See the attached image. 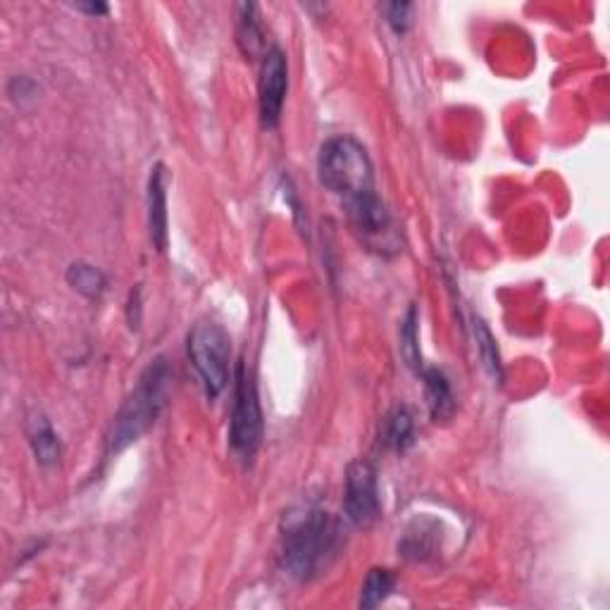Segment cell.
I'll return each instance as SVG.
<instances>
[{"label": "cell", "mask_w": 610, "mask_h": 610, "mask_svg": "<svg viewBox=\"0 0 610 610\" xmlns=\"http://www.w3.org/2000/svg\"><path fill=\"white\" fill-rule=\"evenodd\" d=\"M341 522L327 510L303 506L291 510L282 525V565L296 580L322 575L341 549Z\"/></svg>", "instance_id": "6da1fadb"}, {"label": "cell", "mask_w": 610, "mask_h": 610, "mask_svg": "<svg viewBox=\"0 0 610 610\" xmlns=\"http://www.w3.org/2000/svg\"><path fill=\"white\" fill-rule=\"evenodd\" d=\"M170 365L165 358H155L141 372L139 382L117 410L108 434V456H117L124 448L136 444L143 434L155 425L167 403V387H170Z\"/></svg>", "instance_id": "7a4b0ae2"}, {"label": "cell", "mask_w": 610, "mask_h": 610, "mask_svg": "<svg viewBox=\"0 0 610 610\" xmlns=\"http://www.w3.org/2000/svg\"><path fill=\"white\" fill-rule=\"evenodd\" d=\"M320 184L334 196L351 201L375 191V170L365 146L353 136H334L322 143L317 158Z\"/></svg>", "instance_id": "3957f363"}, {"label": "cell", "mask_w": 610, "mask_h": 610, "mask_svg": "<svg viewBox=\"0 0 610 610\" xmlns=\"http://www.w3.org/2000/svg\"><path fill=\"white\" fill-rule=\"evenodd\" d=\"M189 358L201 377L205 394L217 398L227 389L229 382V360H232V339L220 322L201 320L191 327Z\"/></svg>", "instance_id": "277c9868"}, {"label": "cell", "mask_w": 610, "mask_h": 610, "mask_svg": "<svg viewBox=\"0 0 610 610\" xmlns=\"http://www.w3.org/2000/svg\"><path fill=\"white\" fill-rule=\"evenodd\" d=\"M346 213L348 220H351L353 234L358 236L360 244L367 251L384 255V258H391V255L401 251L398 224L394 222V215H391L387 203L375 191L346 201Z\"/></svg>", "instance_id": "5b68a950"}, {"label": "cell", "mask_w": 610, "mask_h": 610, "mask_svg": "<svg viewBox=\"0 0 610 610\" xmlns=\"http://www.w3.org/2000/svg\"><path fill=\"white\" fill-rule=\"evenodd\" d=\"M263 439V413H260L258 391H255L253 377L248 375L246 365L236 367V387L232 422H229V444L241 460H251Z\"/></svg>", "instance_id": "8992f818"}, {"label": "cell", "mask_w": 610, "mask_h": 610, "mask_svg": "<svg viewBox=\"0 0 610 610\" xmlns=\"http://www.w3.org/2000/svg\"><path fill=\"white\" fill-rule=\"evenodd\" d=\"M346 520L356 527H370L379 518L377 470L367 460H353L346 470L344 491Z\"/></svg>", "instance_id": "52a82bcc"}, {"label": "cell", "mask_w": 610, "mask_h": 610, "mask_svg": "<svg viewBox=\"0 0 610 610\" xmlns=\"http://www.w3.org/2000/svg\"><path fill=\"white\" fill-rule=\"evenodd\" d=\"M286 89H289V65H286V55L279 46H272L267 48V53L263 55L258 82L260 122H263L265 129H275L279 120H282Z\"/></svg>", "instance_id": "ba28073f"}, {"label": "cell", "mask_w": 610, "mask_h": 610, "mask_svg": "<svg viewBox=\"0 0 610 610\" xmlns=\"http://www.w3.org/2000/svg\"><path fill=\"white\" fill-rule=\"evenodd\" d=\"M146 201H148V234L155 251L163 253L167 248V170L163 163H155L148 174L146 186Z\"/></svg>", "instance_id": "9c48e42d"}, {"label": "cell", "mask_w": 610, "mask_h": 610, "mask_svg": "<svg viewBox=\"0 0 610 610\" xmlns=\"http://www.w3.org/2000/svg\"><path fill=\"white\" fill-rule=\"evenodd\" d=\"M236 20H239L236 22V41H239V48L244 51L246 58H258V55L265 51V34L263 27H260L258 5L241 3L239 8H236Z\"/></svg>", "instance_id": "30bf717a"}, {"label": "cell", "mask_w": 610, "mask_h": 610, "mask_svg": "<svg viewBox=\"0 0 610 610\" xmlns=\"http://www.w3.org/2000/svg\"><path fill=\"white\" fill-rule=\"evenodd\" d=\"M29 444L36 456V463H39L41 468H55V465L60 463L62 456L60 439L46 417H34V420H31Z\"/></svg>", "instance_id": "8fae6325"}, {"label": "cell", "mask_w": 610, "mask_h": 610, "mask_svg": "<svg viewBox=\"0 0 610 610\" xmlns=\"http://www.w3.org/2000/svg\"><path fill=\"white\" fill-rule=\"evenodd\" d=\"M422 377H425L429 413H432V417L437 422L448 420V417L453 415V410H456V401H453V391L446 375L441 370H437V367H432V370L422 372Z\"/></svg>", "instance_id": "7c38bea8"}, {"label": "cell", "mask_w": 610, "mask_h": 610, "mask_svg": "<svg viewBox=\"0 0 610 610\" xmlns=\"http://www.w3.org/2000/svg\"><path fill=\"white\" fill-rule=\"evenodd\" d=\"M413 441V415L408 408L398 406L384 417L382 429H379V444L389 451H406Z\"/></svg>", "instance_id": "4fadbf2b"}, {"label": "cell", "mask_w": 610, "mask_h": 610, "mask_svg": "<svg viewBox=\"0 0 610 610\" xmlns=\"http://www.w3.org/2000/svg\"><path fill=\"white\" fill-rule=\"evenodd\" d=\"M396 575L387 568H375L367 572L363 587H360V608H377L394 594Z\"/></svg>", "instance_id": "5bb4252c"}, {"label": "cell", "mask_w": 610, "mask_h": 610, "mask_svg": "<svg viewBox=\"0 0 610 610\" xmlns=\"http://www.w3.org/2000/svg\"><path fill=\"white\" fill-rule=\"evenodd\" d=\"M67 284L72 286L77 294H82L84 298H101L105 291V275L98 267H93L89 263H72L67 267Z\"/></svg>", "instance_id": "9a60e30c"}, {"label": "cell", "mask_w": 610, "mask_h": 610, "mask_svg": "<svg viewBox=\"0 0 610 610\" xmlns=\"http://www.w3.org/2000/svg\"><path fill=\"white\" fill-rule=\"evenodd\" d=\"M475 336H477V351L479 358H482L484 367L489 370V375L494 379L503 377V367H501V358H499V348H496L494 336H491L489 327L484 325L482 320H475Z\"/></svg>", "instance_id": "2e32d148"}, {"label": "cell", "mask_w": 610, "mask_h": 610, "mask_svg": "<svg viewBox=\"0 0 610 610\" xmlns=\"http://www.w3.org/2000/svg\"><path fill=\"white\" fill-rule=\"evenodd\" d=\"M401 356L406 360L408 367L420 370L422 367V356L420 346H417V310L410 305L406 317L401 322Z\"/></svg>", "instance_id": "e0dca14e"}, {"label": "cell", "mask_w": 610, "mask_h": 610, "mask_svg": "<svg viewBox=\"0 0 610 610\" xmlns=\"http://www.w3.org/2000/svg\"><path fill=\"white\" fill-rule=\"evenodd\" d=\"M410 10H413V5H410V3L384 5V15H387V22L391 24V29H394L396 34H406V31H408Z\"/></svg>", "instance_id": "ac0fdd59"}, {"label": "cell", "mask_w": 610, "mask_h": 610, "mask_svg": "<svg viewBox=\"0 0 610 610\" xmlns=\"http://www.w3.org/2000/svg\"><path fill=\"white\" fill-rule=\"evenodd\" d=\"M74 10L86 12V15H93V17L108 15L110 12V8L105 3H74Z\"/></svg>", "instance_id": "d6986e66"}]
</instances>
